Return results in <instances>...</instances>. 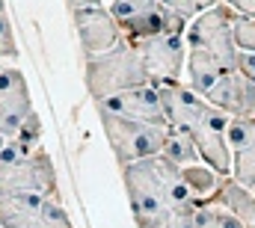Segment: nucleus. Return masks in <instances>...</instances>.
I'll use <instances>...</instances> for the list:
<instances>
[{"label":"nucleus","instance_id":"nucleus-19","mask_svg":"<svg viewBox=\"0 0 255 228\" xmlns=\"http://www.w3.org/2000/svg\"><path fill=\"white\" fill-rule=\"evenodd\" d=\"M33 228H74L68 220V211L60 205V199H48L42 205V214H39V223Z\"/></svg>","mask_w":255,"mask_h":228},{"label":"nucleus","instance_id":"nucleus-1","mask_svg":"<svg viewBox=\"0 0 255 228\" xmlns=\"http://www.w3.org/2000/svg\"><path fill=\"white\" fill-rule=\"evenodd\" d=\"M157 92H160L163 113L169 118V124L199 148L205 163H211L223 175H232V145H229L232 115L223 113L220 107H214L196 89H190L187 80L160 83Z\"/></svg>","mask_w":255,"mask_h":228},{"label":"nucleus","instance_id":"nucleus-25","mask_svg":"<svg viewBox=\"0 0 255 228\" xmlns=\"http://www.w3.org/2000/svg\"><path fill=\"white\" fill-rule=\"evenodd\" d=\"M71 9H80V6H104V0H68Z\"/></svg>","mask_w":255,"mask_h":228},{"label":"nucleus","instance_id":"nucleus-6","mask_svg":"<svg viewBox=\"0 0 255 228\" xmlns=\"http://www.w3.org/2000/svg\"><path fill=\"white\" fill-rule=\"evenodd\" d=\"M133 45H136L142 62H145V71H148L154 86L181 80V74L187 68V39H184V33H160V36L136 39Z\"/></svg>","mask_w":255,"mask_h":228},{"label":"nucleus","instance_id":"nucleus-5","mask_svg":"<svg viewBox=\"0 0 255 228\" xmlns=\"http://www.w3.org/2000/svg\"><path fill=\"white\" fill-rule=\"evenodd\" d=\"M122 181L128 190L130 214L136 220V228H163L172 217V205L157 181V172L151 166V157L122 166Z\"/></svg>","mask_w":255,"mask_h":228},{"label":"nucleus","instance_id":"nucleus-16","mask_svg":"<svg viewBox=\"0 0 255 228\" xmlns=\"http://www.w3.org/2000/svg\"><path fill=\"white\" fill-rule=\"evenodd\" d=\"M196 228H247L232 211H226L217 202H199L196 205Z\"/></svg>","mask_w":255,"mask_h":228},{"label":"nucleus","instance_id":"nucleus-13","mask_svg":"<svg viewBox=\"0 0 255 228\" xmlns=\"http://www.w3.org/2000/svg\"><path fill=\"white\" fill-rule=\"evenodd\" d=\"M48 199L36 193H0V226L3 228H33L39 223L42 205Z\"/></svg>","mask_w":255,"mask_h":228},{"label":"nucleus","instance_id":"nucleus-30","mask_svg":"<svg viewBox=\"0 0 255 228\" xmlns=\"http://www.w3.org/2000/svg\"><path fill=\"white\" fill-rule=\"evenodd\" d=\"M253 190H255V187H253Z\"/></svg>","mask_w":255,"mask_h":228},{"label":"nucleus","instance_id":"nucleus-23","mask_svg":"<svg viewBox=\"0 0 255 228\" xmlns=\"http://www.w3.org/2000/svg\"><path fill=\"white\" fill-rule=\"evenodd\" d=\"M18 136H21V139H27L30 145H39V139H42V118H39V113H36V110L24 118V124H21Z\"/></svg>","mask_w":255,"mask_h":228},{"label":"nucleus","instance_id":"nucleus-12","mask_svg":"<svg viewBox=\"0 0 255 228\" xmlns=\"http://www.w3.org/2000/svg\"><path fill=\"white\" fill-rule=\"evenodd\" d=\"M229 145H232V175L241 184L255 187V115H232Z\"/></svg>","mask_w":255,"mask_h":228},{"label":"nucleus","instance_id":"nucleus-9","mask_svg":"<svg viewBox=\"0 0 255 228\" xmlns=\"http://www.w3.org/2000/svg\"><path fill=\"white\" fill-rule=\"evenodd\" d=\"M30 113H33V101L27 89V77L21 74V68L6 65L0 71V133L18 136L24 118Z\"/></svg>","mask_w":255,"mask_h":228},{"label":"nucleus","instance_id":"nucleus-7","mask_svg":"<svg viewBox=\"0 0 255 228\" xmlns=\"http://www.w3.org/2000/svg\"><path fill=\"white\" fill-rule=\"evenodd\" d=\"M0 193H36L45 199H60V181L51 154L39 145L30 157L0 172Z\"/></svg>","mask_w":255,"mask_h":228},{"label":"nucleus","instance_id":"nucleus-17","mask_svg":"<svg viewBox=\"0 0 255 228\" xmlns=\"http://www.w3.org/2000/svg\"><path fill=\"white\" fill-rule=\"evenodd\" d=\"M163 157H169V160L178 163V166H190V163H199V160H202L199 148L193 145L184 133H178V130H172V136H169V142H166V148H163Z\"/></svg>","mask_w":255,"mask_h":228},{"label":"nucleus","instance_id":"nucleus-2","mask_svg":"<svg viewBox=\"0 0 255 228\" xmlns=\"http://www.w3.org/2000/svg\"><path fill=\"white\" fill-rule=\"evenodd\" d=\"M83 83H86L89 98L92 101H101L107 95L125 92V89H133V86H145V83H151V77L145 71V62L139 57L136 45L122 39L110 51H101V54L86 57Z\"/></svg>","mask_w":255,"mask_h":228},{"label":"nucleus","instance_id":"nucleus-8","mask_svg":"<svg viewBox=\"0 0 255 228\" xmlns=\"http://www.w3.org/2000/svg\"><path fill=\"white\" fill-rule=\"evenodd\" d=\"M71 15H74V30H77L83 57L110 51L125 39L119 21L107 6H80V9H71Z\"/></svg>","mask_w":255,"mask_h":228},{"label":"nucleus","instance_id":"nucleus-11","mask_svg":"<svg viewBox=\"0 0 255 228\" xmlns=\"http://www.w3.org/2000/svg\"><path fill=\"white\" fill-rule=\"evenodd\" d=\"M205 98L229 115H255V80L241 71H226Z\"/></svg>","mask_w":255,"mask_h":228},{"label":"nucleus","instance_id":"nucleus-18","mask_svg":"<svg viewBox=\"0 0 255 228\" xmlns=\"http://www.w3.org/2000/svg\"><path fill=\"white\" fill-rule=\"evenodd\" d=\"M36 148H39V145H30V142L21 139V136H9L6 145H3V151H0V172L9 169V166H15V163H21V160L30 157Z\"/></svg>","mask_w":255,"mask_h":228},{"label":"nucleus","instance_id":"nucleus-10","mask_svg":"<svg viewBox=\"0 0 255 228\" xmlns=\"http://www.w3.org/2000/svg\"><path fill=\"white\" fill-rule=\"evenodd\" d=\"M98 113L107 115H125V118H145V121H163V101H160V92L154 83H145V86H133L125 92H116V95H107L101 101H95Z\"/></svg>","mask_w":255,"mask_h":228},{"label":"nucleus","instance_id":"nucleus-27","mask_svg":"<svg viewBox=\"0 0 255 228\" xmlns=\"http://www.w3.org/2000/svg\"><path fill=\"white\" fill-rule=\"evenodd\" d=\"M0 12H6V0H0Z\"/></svg>","mask_w":255,"mask_h":228},{"label":"nucleus","instance_id":"nucleus-28","mask_svg":"<svg viewBox=\"0 0 255 228\" xmlns=\"http://www.w3.org/2000/svg\"><path fill=\"white\" fill-rule=\"evenodd\" d=\"M163 228H169V223H166V226H163Z\"/></svg>","mask_w":255,"mask_h":228},{"label":"nucleus","instance_id":"nucleus-20","mask_svg":"<svg viewBox=\"0 0 255 228\" xmlns=\"http://www.w3.org/2000/svg\"><path fill=\"white\" fill-rule=\"evenodd\" d=\"M166 9H172L175 15H181L184 21H193L196 15H202L205 9H211L217 0H160Z\"/></svg>","mask_w":255,"mask_h":228},{"label":"nucleus","instance_id":"nucleus-4","mask_svg":"<svg viewBox=\"0 0 255 228\" xmlns=\"http://www.w3.org/2000/svg\"><path fill=\"white\" fill-rule=\"evenodd\" d=\"M235 21H238V12L229 3L217 0L211 9H205L187 24V33H184L187 51H199V54L211 57L223 71H238Z\"/></svg>","mask_w":255,"mask_h":228},{"label":"nucleus","instance_id":"nucleus-14","mask_svg":"<svg viewBox=\"0 0 255 228\" xmlns=\"http://www.w3.org/2000/svg\"><path fill=\"white\" fill-rule=\"evenodd\" d=\"M205 202H217L226 211H232L244 226H255V190L241 184L235 175H226L217 187L214 196H208Z\"/></svg>","mask_w":255,"mask_h":228},{"label":"nucleus","instance_id":"nucleus-24","mask_svg":"<svg viewBox=\"0 0 255 228\" xmlns=\"http://www.w3.org/2000/svg\"><path fill=\"white\" fill-rule=\"evenodd\" d=\"M223 3H229L238 15H250V18H255V0H223Z\"/></svg>","mask_w":255,"mask_h":228},{"label":"nucleus","instance_id":"nucleus-29","mask_svg":"<svg viewBox=\"0 0 255 228\" xmlns=\"http://www.w3.org/2000/svg\"><path fill=\"white\" fill-rule=\"evenodd\" d=\"M247 228H255V226H247Z\"/></svg>","mask_w":255,"mask_h":228},{"label":"nucleus","instance_id":"nucleus-15","mask_svg":"<svg viewBox=\"0 0 255 228\" xmlns=\"http://www.w3.org/2000/svg\"><path fill=\"white\" fill-rule=\"evenodd\" d=\"M181 175H184V181H187L190 193L196 196V202H205L208 196H214V193H217V187H220V181L226 178L223 172H217L211 163H205V160L190 163V166H181Z\"/></svg>","mask_w":255,"mask_h":228},{"label":"nucleus","instance_id":"nucleus-22","mask_svg":"<svg viewBox=\"0 0 255 228\" xmlns=\"http://www.w3.org/2000/svg\"><path fill=\"white\" fill-rule=\"evenodd\" d=\"M18 57V45H15V33H12V21L6 12H0V59Z\"/></svg>","mask_w":255,"mask_h":228},{"label":"nucleus","instance_id":"nucleus-3","mask_svg":"<svg viewBox=\"0 0 255 228\" xmlns=\"http://www.w3.org/2000/svg\"><path fill=\"white\" fill-rule=\"evenodd\" d=\"M98 115H101L104 136H107L119 166L163 154V148H166V142H169V136L175 130L169 124V118L145 121V118H125V115H107V113H98Z\"/></svg>","mask_w":255,"mask_h":228},{"label":"nucleus","instance_id":"nucleus-26","mask_svg":"<svg viewBox=\"0 0 255 228\" xmlns=\"http://www.w3.org/2000/svg\"><path fill=\"white\" fill-rule=\"evenodd\" d=\"M6 139H9V136H3V133H0V151H3V145H6Z\"/></svg>","mask_w":255,"mask_h":228},{"label":"nucleus","instance_id":"nucleus-21","mask_svg":"<svg viewBox=\"0 0 255 228\" xmlns=\"http://www.w3.org/2000/svg\"><path fill=\"white\" fill-rule=\"evenodd\" d=\"M235 42H238V51H255V18L238 15V21H235Z\"/></svg>","mask_w":255,"mask_h":228}]
</instances>
